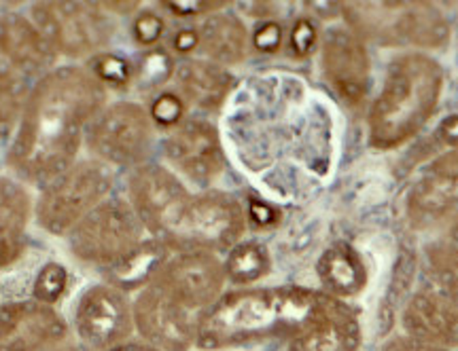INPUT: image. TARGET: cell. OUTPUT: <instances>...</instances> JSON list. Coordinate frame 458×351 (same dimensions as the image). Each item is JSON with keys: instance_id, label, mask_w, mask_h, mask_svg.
Instances as JSON below:
<instances>
[{"instance_id": "6da1fadb", "label": "cell", "mask_w": 458, "mask_h": 351, "mask_svg": "<svg viewBox=\"0 0 458 351\" xmlns=\"http://www.w3.org/2000/svg\"><path fill=\"white\" fill-rule=\"evenodd\" d=\"M106 89L94 74L77 66L41 77L28 96L9 165L26 180H54L72 168L89 121L105 104Z\"/></svg>"}, {"instance_id": "7a4b0ae2", "label": "cell", "mask_w": 458, "mask_h": 351, "mask_svg": "<svg viewBox=\"0 0 458 351\" xmlns=\"http://www.w3.org/2000/svg\"><path fill=\"white\" fill-rule=\"evenodd\" d=\"M340 298L308 288H257L223 295L198 320L199 349H233L293 341Z\"/></svg>"}, {"instance_id": "3957f363", "label": "cell", "mask_w": 458, "mask_h": 351, "mask_svg": "<svg viewBox=\"0 0 458 351\" xmlns=\"http://www.w3.org/2000/svg\"><path fill=\"white\" fill-rule=\"evenodd\" d=\"M442 91L444 71L433 57L410 54L393 60L368 114L371 146L388 151L411 140L437 111Z\"/></svg>"}, {"instance_id": "277c9868", "label": "cell", "mask_w": 458, "mask_h": 351, "mask_svg": "<svg viewBox=\"0 0 458 351\" xmlns=\"http://www.w3.org/2000/svg\"><path fill=\"white\" fill-rule=\"evenodd\" d=\"M113 187V171L98 159L81 161L54 178L37 205L38 224L51 235L72 231L105 201Z\"/></svg>"}, {"instance_id": "5b68a950", "label": "cell", "mask_w": 458, "mask_h": 351, "mask_svg": "<svg viewBox=\"0 0 458 351\" xmlns=\"http://www.w3.org/2000/svg\"><path fill=\"white\" fill-rule=\"evenodd\" d=\"M142 222L122 199H108L89 212L71 231V250L79 261L111 269L142 241Z\"/></svg>"}, {"instance_id": "8992f818", "label": "cell", "mask_w": 458, "mask_h": 351, "mask_svg": "<svg viewBox=\"0 0 458 351\" xmlns=\"http://www.w3.org/2000/svg\"><path fill=\"white\" fill-rule=\"evenodd\" d=\"M244 212L225 193L189 197L162 241L185 250H229L244 233Z\"/></svg>"}, {"instance_id": "52a82bcc", "label": "cell", "mask_w": 458, "mask_h": 351, "mask_svg": "<svg viewBox=\"0 0 458 351\" xmlns=\"http://www.w3.org/2000/svg\"><path fill=\"white\" fill-rule=\"evenodd\" d=\"M32 20L55 54L68 57L94 54L113 32L108 17L89 3H37Z\"/></svg>"}, {"instance_id": "ba28073f", "label": "cell", "mask_w": 458, "mask_h": 351, "mask_svg": "<svg viewBox=\"0 0 458 351\" xmlns=\"http://www.w3.org/2000/svg\"><path fill=\"white\" fill-rule=\"evenodd\" d=\"M151 117L139 104L117 102L96 114L88 128V146L102 163L136 165L151 148Z\"/></svg>"}, {"instance_id": "9c48e42d", "label": "cell", "mask_w": 458, "mask_h": 351, "mask_svg": "<svg viewBox=\"0 0 458 351\" xmlns=\"http://www.w3.org/2000/svg\"><path fill=\"white\" fill-rule=\"evenodd\" d=\"M225 280V269L210 252L185 250L165 258L151 284L189 312L202 315L223 297Z\"/></svg>"}, {"instance_id": "30bf717a", "label": "cell", "mask_w": 458, "mask_h": 351, "mask_svg": "<svg viewBox=\"0 0 458 351\" xmlns=\"http://www.w3.org/2000/svg\"><path fill=\"white\" fill-rule=\"evenodd\" d=\"M74 328L88 351H111L128 343L134 313L125 292L114 286L89 288L74 309Z\"/></svg>"}, {"instance_id": "8fae6325", "label": "cell", "mask_w": 458, "mask_h": 351, "mask_svg": "<svg viewBox=\"0 0 458 351\" xmlns=\"http://www.w3.org/2000/svg\"><path fill=\"white\" fill-rule=\"evenodd\" d=\"M134 328L142 341L157 351H189L198 341L199 315L148 284L134 305Z\"/></svg>"}, {"instance_id": "7c38bea8", "label": "cell", "mask_w": 458, "mask_h": 351, "mask_svg": "<svg viewBox=\"0 0 458 351\" xmlns=\"http://www.w3.org/2000/svg\"><path fill=\"white\" fill-rule=\"evenodd\" d=\"M191 195L182 182L162 165H140L130 176V201L142 227L165 238L172 222Z\"/></svg>"}, {"instance_id": "4fadbf2b", "label": "cell", "mask_w": 458, "mask_h": 351, "mask_svg": "<svg viewBox=\"0 0 458 351\" xmlns=\"http://www.w3.org/2000/svg\"><path fill=\"white\" fill-rule=\"evenodd\" d=\"M408 216L416 229L458 218V148L442 155L418 178L408 195Z\"/></svg>"}, {"instance_id": "5bb4252c", "label": "cell", "mask_w": 458, "mask_h": 351, "mask_svg": "<svg viewBox=\"0 0 458 351\" xmlns=\"http://www.w3.org/2000/svg\"><path fill=\"white\" fill-rule=\"evenodd\" d=\"M66 337L68 324L51 305L17 301L0 307V351H49Z\"/></svg>"}, {"instance_id": "9a60e30c", "label": "cell", "mask_w": 458, "mask_h": 351, "mask_svg": "<svg viewBox=\"0 0 458 351\" xmlns=\"http://www.w3.org/2000/svg\"><path fill=\"white\" fill-rule=\"evenodd\" d=\"M164 151L170 163L196 184L213 182L225 165L219 134L206 121L181 123L165 140Z\"/></svg>"}, {"instance_id": "2e32d148", "label": "cell", "mask_w": 458, "mask_h": 351, "mask_svg": "<svg viewBox=\"0 0 458 351\" xmlns=\"http://www.w3.org/2000/svg\"><path fill=\"white\" fill-rule=\"evenodd\" d=\"M323 68L348 106L363 104L369 89V55L357 34L346 28L329 30L323 45Z\"/></svg>"}, {"instance_id": "e0dca14e", "label": "cell", "mask_w": 458, "mask_h": 351, "mask_svg": "<svg viewBox=\"0 0 458 351\" xmlns=\"http://www.w3.org/2000/svg\"><path fill=\"white\" fill-rule=\"evenodd\" d=\"M405 335L416 341L458 349V309L435 290H418L401 315Z\"/></svg>"}, {"instance_id": "ac0fdd59", "label": "cell", "mask_w": 458, "mask_h": 351, "mask_svg": "<svg viewBox=\"0 0 458 351\" xmlns=\"http://www.w3.org/2000/svg\"><path fill=\"white\" fill-rule=\"evenodd\" d=\"M0 57L20 74H47L55 62V49L34 21L24 15H0Z\"/></svg>"}, {"instance_id": "d6986e66", "label": "cell", "mask_w": 458, "mask_h": 351, "mask_svg": "<svg viewBox=\"0 0 458 351\" xmlns=\"http://www.w3.org/2000/svg\"><path fill=\"white\" fill-rule=\"evenodd\" d=\"M391 21H385V37L418 47L439 49L448 43L450 26L428 3H385Z\"/></svg>"}, {"instance_id": "ffe728a7", "label": "cell", "mask_w": 458, "mask_h": 351, "mask_svg": "<svg viewBox=\"0 0 458 351\" xmlns=\"http://www.w3.org/2000/svg\"><path fill=\"white\" fill-rule=\"evenodd\" d=\"M363 343L360 322L352 307L337 301L318 322L286 343V351H359Z\"/></svg>"}, {"instance_id": "44dd1931", "label": "cell", "mask_w": 458, "mask_h": 351, "mask_svg": "<svg viewBox=\"0 0 458 351\" xmlns=\"http://www.w3.org/2000/svg\"><path fill=\"white\" fill-rule=\"evenodd\" d=\"M30 212L26 188L11 178H0V267L13 264L24 252Z\"/></svg>"}, {"instance_id": "7402d4cb", "label": "cell", "mask_w": 458, "mask_h": 351, "mask_svg": "<svg viewBox=\"0 0 458 351\" xmlns=\"http://www.w3.org/2000/svg\"><path fill=\"white\" fill-rule=\"evenodd\" d=\"M317 272L325 295L340 298V301L360 295L368 286V267L359 252L348 244L327 247L318 258Z\"/></svg>"}, {"instance_id": "603a6c76", "label": "cell", "mask_w": 458, "mask_h": 351, "mask_svg": "<svg viewBox=\"0 0 458 351\" xmlns=\"http://www.w3.org/2000/svg\"><path fill=\"white\" fill-rule=\"evenodd\" d=\"M176 83L193 106L216 111L232 91L233 79L215 62L189 60L176 71Z\"/></svg>"}, {"instance_id": "cb8c5ba5", "label": "cell", "mask_w": 458, "mask_h": 351, "mask_svg": "<svg viewBox=\"0 0 458 351\" xmlns=\"http://www.w3.org/2000/svg\"><path fill=\"white\" fill-rule=\"evenodd\" d=\"M199 47L215 64L233 66L246 57L249 32L238 17L219 13L210 15L198 30Z\"/></svg>"}, {"instance_id": "d4e9b609", "label": "cell", "mask_w": 458, "mask_h": 351, "mask_svg": "<svg viewBox=\"0 0 458 351\" xmlns=\"http://www.w3.org/2000/svg\"><path fill=\"white\" fill-rule=\"evenodd\" d=\"M165 247H168L165 241H142L128 258H123L122 263L106 269L114 288H119V290H131V288H139L148 280L153 281L157 269L165 261Z\"/></svg>"}, {"instance_id": "484cf974", "label": "cell", "mask_w": 458, "mask_h": 351, "mask_svg": "<svg viewBox=\"0 0 458 351\" xmlns=\"http://www.w3.org/2000/svg\"><path fill=\"white\" fill-rule=\"evenodd\" d=\"M272 261L267 250L257 241H244V244H238L232 247L229 252L225 264V278H229L233 284L246 286L253 284V281H259L270 273Z\"/></svg>"}, {"instance_id": "4316f807", "label": "cell", "mask_w": 458, "mask_h": 351, "mask_svg": "<svg viewBox=\"0 0 458 351\" xmlns=\"http://www.w3.org/2000/svg\"><path fill=\"white\" fill-rule=\"evenodd\" d=\"M26 102L24 77L0 57V140L20 125Z\"/></svg>"}, {"instance_id": "83f0119b", "label": "cell", "mask_w": 458, "mask_h": 351, "mask_svg": "<svg viewBox=\"0 0 458 351\" xmlns=\"http://www.w3.org/2000/svg\"><path fill=\"white\" fill-rule=\"evenodd\" d=\"M428 272L435 292L458 309V250L454 246H433L428 250Z\"/></svg>"}, {"instance_id": "f1b7e54d", "label": "cell", "mask_w": 458, "mask_h": 351, "mask_svg": "<svg viewBox=\"0 0 458 351\" xmlns=\"http://www.w3.org/2000/svg\"><path fill=\"white\" fill-rule=\"evenodd\" d=\"M91 74L98 80L102 88H125L131 80V66L125 57L117 54L96 55L91 62Z\"/></svg>"}, {"instance_id": "f546056e", "label": "cell", "mask_w": 458, "mask_h": 351, "mask_svg": "<svg viewBox=\"0 0 458 351\" xmlns=\"http://www.w3.org/2000/svg\"><path fill=\"white\" fill-rule=\"evenodd\" d=\"M68 286V273L62 264L49 263L45 264L34 281V298L43 305H54L64 297Z\"/></svg>"}, {"instance_id": "4dcf8cb0", "label": "cell", "mask_w": 458, "mask_h": 351, "mask_svg": "<svg viewBox=\"0 0 458 351\" xmlns=\"http://www.w3.org/2000/svg\"><path fill=\"white\" fill-rule=\"evenodd\" d=\"M185 117V102L176 94H162L151 106V121L162 128H179Z\"/></svg>"}, {"instance_id": "1f68e13d", "label": "cell", "mask_w": 458, "mask_h": 351, "mask_svg": "<svg viewBox=\"0 0 458 351\" xmlns=\"http://www.w3.org/2000/svg\"><path fill=\"white\" fill-rule=\"evenodd\" d=\"M289 43H291V51H293L297 57L310 55L318 43L317 26H314L310 20H297L293 30H291Z\"/></svg>"}, {"instance_id": "d6a6232c", "label": "cell", "mask_w": 458, "mask_h": 351, "mask_svg": "<svg viewBox=\"0 0 458 351\" xmlns=\"http://www.w3.org/2000/svg\"><path fill=\"white\" fill-rule=\"evenodd\" d=\"M131 30H134V37L140 45H153L162 38L165 24L162 17L156 13H142L136 17L134 28H131Z\"/></svg>"}, {"instance_id": "836d02e7", "label": "cell", "mask_w": 458, "mask_h": 351, "mask_svg": "<svg viewBox=\"0 0 458 351\" xmlns=\"http://www.w3.org/2000/svg\"><path fill=\"white\" fill-rule=\"evenodd\" d=\"M280 43H283V28L274 21H266L255 30L253 45L261 54H274V51H278Z\"/></svg>"}, {"instance_id": "e575fe53", "label": "cell", "mask_w": 458, "mask_h": 351, "mask_svg": "<svg viewBox=\"0 0 458 351\" xmlns=\"http://www.w3.org/2000/svg\"><path fill=\"white\" fill-rule=\"evenodd\" d=\"M382 351H450V349L437 347V345H428V343L416 341V338H411L408 335H401V337L391 338V341H386L385 347H382Z\"/></svg>"}, {"instance_id": "d590c367", "label": "cell", "mask_w": 458, "mask_h": 351, "mask_svg": "<svg viewBox=\"0 0 458 351\" xmlns=\"http://www.w3.org/2000/svg\"><path fill=\"white\" fill-rule=\"evenodd\" d=\"M172 13L179 15H196V13H208V11L219 9L225 3H165Z\"/></svg>"}, {"instance_id": "8d00e7d4", "label": "cell", "mask_w": 458, "mask_h": 351, "mask_svg": "<svg viewBox=\"0 0 458 351\" xmlns=\"http://www.w3.org/2000/svg\"><path fill=\"white\" fill-rule=\"evenodd\" d=\"M199 47V37L198 32H191V30H182L176 34L174 38V49L179 51V54H191L193 49Z\"/></svg>"}, {"instance_id": "74e56055", "label": "cell", "mask_w": 458, "mask_h": 351, "mask_svg": "<svg viewBox=\"0 0 458 351\" xmlns=\"http://www.w3.org/2000/svg\"><path fill=\"white\" fill-rule=\"evenodd\" d=\"M442 136L444 142L450 144V146L458 148V117H452L442 125Z\"/></svg>"}, {"instance_id": "f35d334b", "label": "cell", "mask_w": 458, "mask_h": 351, "mask_svg": "<svg viewBox=\"0 0 458 351\" xmlns=\"http://www.w3.org/2000/svg\"><path fill=\"white\" fill-rule=\"evenodd\" d=\"M250 216H253V221L255 222H259V224H263V227H266V224H270L272 222V210L267 208V205H253V208H250Z\"/></svg>"}, {"instance_id": "ab89813d", "label": "cell", "mask_w": 458, "mask_h": 351, "mask_svg": "<svg viewBox=\"0 0 458 351\" xmlns=\"http://www.w3.org/2000/svg\"><path fill=\"white\" fill-rule=\"evenodd\" d=\"M111 351H157V349H153L151 345L147 343H123Z\"/></svg>"}, {"instance_id": "60d3db41", "label": "cell", "mask_w": 458, "mask_h": 351, "mask_svg": "<svg viewBox=\"0 0 458 351\" xmlns=\"http://www.w3.org/2000/svg\"><path fill=\"white\" fill-rule=\"evenodd\" d=\"M450 246H454L458 250V218L452 222V227H450Z\"/></svg>"}, {"instance_id": "b9f144b4", "label": "cell", "mask_w": 458, "mask_h": 351, "mask_svg": "<svg viewBox=\"0 0 458 351\" xmlns=\"http://www.w3.org/2000/svg\"><path fill=\"white\" fill-rule=\"evenodd\" d=\"M49 351H88V349H83V347H74V345H57V347L49 349Z\"/></svg>"}]
</instances>
